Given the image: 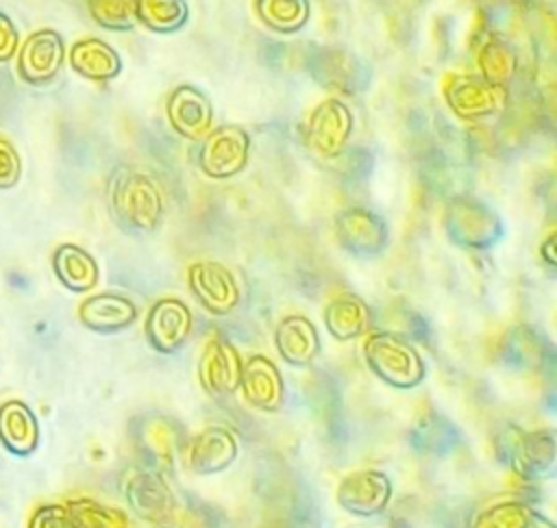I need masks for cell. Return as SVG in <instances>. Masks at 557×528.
Instances as JSON below:
<instances>
[{"label":"cell","instance_id":"cell-1","mask_svg":"<svg viewBox=\"0 0 557 528\" xmlns=\"http://www.w3.org/2000/svg\"><path fill=\"white\" fill-rule=\"evenodd\" d=\"M109 209L115 222L135 235L154 232L163 219V196L157 180L135 167L120 165L107 183Z\"/></svg>","mask_w":557,"mask_h":528},{"label":"cell","instance_id":"cell-2","mask_svg":"<svg viewBox=\"0 0 557 528\" xmlns=\"http://www.w3.org/2000/svg\"><path fill=\"white\" fill-rule=\"evenodd\" d=\"M363 359L374 376L400 389L416 387L424 378V361L398 332H370L363 341Z\"/></svg>","mask_w":557,"mask_h":528},{"label":"cell","instance_id":"cell-3","mask_svg":"<svg viewBox=\"0 0 557 528\" xmlns=\"http://www.w3.org/2000/svg\"><path fill=\"white\" fill-rule=\"evenodd\" d=\"M503 461L522 478L540 480L553 474L555 467V432L553 430H520L513 424L505 426L498 437Z\"/></svg>","mask_w":557,"mask_h":528},{"label":"cell","instance_id":"cell-4","mask_svg":"<svg viewBox=\"0 0 557 528\" xmlns=\"http://www.w3.org/2000/svg\"><path fill=\"white\" fill-rule=\"evenodd\" d=\"M444 226L453 243L472 250L494 246L505 232L500 217L485 202L468 196L455 198L448 204Z\"/></svg>","mask_w":557,"mask_h":528},{"label":"cell","instance_id":"cell-5","mask_svg":"<svg viewBox=\"0 0 557 528\" xmlns=\"http://www.w3.org/2000/svg\"><path fill=\"white\" fill-rule=\"evenodd\" d=\"M133 443L146 467L170 472L185 443L183 426L163 413H148L133 422Z\"/></svg>","mask_w":557,"mask_h":528},{"label":"cell","instance_id":"cell-6","mask_svg":"<svg viewBox=\"0 0 557 528\" xmlns=\"http://www.w3.org/2000/svg\"><path fill=\"white\" fill-rule=\"evenodd\" d=\"M124 498L133 513L154 526H165L172 521L176 511V500L168 487L161 472L152 467L128 469L124 478Z\"/></svg>","mask_w":557,"mask_h":528},{"label":"cell","instance_id":"cell-7","mask_svg":"<svg viewBox=\"0 0 557 528\" xmlns=\"http://www.w3.org/2000/svg\"><path fill=\"white\" fill-rule=\"evenodd\" d=\"M200 141L198 165L209 178H231L246 167L250 137L242 126L222 124L211 128Z\"/></svg>","mask_w":557,"mask_h":528},{"label":"cell","instance_id":"cell-8","mask_svg":"<svg viewBox=\"0 0 557 528\" xmlns=\"http://www.w3.org/2000/svg\"><path fill=\"white\" fill-rule=\"evenodd\" d=\"M446 104L461 120L494 115L505 104V87L485 80L481 74H448L442 85Z\"/></svg>","mask_w":557,"mask_h":528},{"label":"cell","instance_id":"cell-9","mask_svg":"<svg viewBox=\"0 0 557 528\" xmlns=\"http://www.w3.org/2000/svg\"><path fill=\"white\" fill-rule=\"evenodd\" d=\"M309 74L318 85L342 93H357L370 80L368 63L346 48H318L311 52Z\"/></svg>","mask_w":557,"mask_h":528},{"label":"cell","instance_id":"cell-10","mask_svg":"<svg viewBox=\"0 0 557 528\" xmlns=\"http://www.w3.org/2000/svg\"><path fill=\"white\" fill-rule=\"evenodd\" d=\"M187 282L194 298L213 315L231 313L242 298L233 272L220 261H196L187 269Z\"/></svg>","mask_w":557,"mask_h":528},{"label":"cell","instance_id":"cell-11","mask_svg":"<svg viewBox=\"0 0 557 528\" xmlns=\"http://www.w3.org/2000/svg\"><path fill=\"white\" fill-rule=\"evenodd\" d=\"M335 237L355 256H376L387 246V222L363 206H350L335 215Z\"/></svg>","mask_w":557,"mask_h":528},{"label":"cell","instance_id":"cell-12","mask_svg":"<svg viewBox=\"0 0 557 528\" xmlns=\"http://www.w3.org/2000/svg\"><path fill=\"white\" fill-rule=\"evenodd\" d=\"M65 61L63 37L52 28L30 33L17 52V74L28 85L50 83Z\"/></svg>","mask_w":557,"mask_h":528},{"label":"cell","instance_id":"cell-13","mask_svg":"<svg viewBox=\"0 0 557 528\" xmlns=\"http://www.w3.org/2000/svg\"><path fill=\"white\" fill-rule=\"evenodd\" d=\"M352 133V113L337 100H322L309 115L307 122V141L320 156L333 159L344 152Z\"/></svg>","mask_w":557,"mask_h":528},{"label":"cell","instance_id":"cell-14","mask_svg":"<svg viewBox=\"0 0 557 528\" xmlns=\"http://www.w3.org/2000/svg\"><path fill=\"white\" fill-rule=\"evenodd\" d=\"M242 376V356L226 339H211L198 359V380L202 389L215 400H228Z\"/></svg>","mask_w":557,"mask_h":528},{"label":"cell","instance_id":"cell-15","mask_svg":"<svg viewBox=\"0 0 557 528\" xmlns=\"http://www.w3.org/2000/svg\"><path fill=\"white\" fill-rule=\"evenodd\" d=\"M392 498V482L379 469H357L337 485V504L355 515L372 517L385 511Z\"/></svg>","mask_w":557,"mask_h":528},{"label":"cell","instance_id":"cell-16","mask_svg":"<svg viewBox=\"0 0 557 528\" xmlns=\"http://www.w3.org/2000/svg\"><path fill=\"white\" fill-rule=\"evenodd\" d=\"M189 306L178 298L157 300L144 322V332L148 343L163 354L178 350L191 332Z\"/></svg>","mask_w":557,"mask_h":528},{"label":"cell","instance_id":"cell-17","mask_svg":"<svg viewBox=\"0 0 557 528\" xmlns=\"http://www.w3.org/2000/svg\"><path fill=\"white\" fill-rule=\"evenodd\" d=\"M165 113L172 128L191 141L202 139L213 128L211 102L200 89L191 85H181L170 93Z\"/></svg>","mask_w":557,"mask_h":528},{"label":"cell","instance_id":"cell-18","mask_svg":"<svg viewBox=\"0 0 557 528\" xmlns=\"http://www.w3.org/2000/svg\"><path fill=\"white\" fill-rule=\"evenodd\" d=\"M237 389L242 391V398L259 411L272 413L283 404V378L278 367L263 354H252L242 363Z\"/></svg>","mask_w":557,"mask_h":528},{"label":"cell","instance_id":"cell-19","mask_svg":"<svg viewBox=\"0 0 557 528\" xmlns=\"http://www.w3.org/2000/svg\"><path fill=\"white\" fill-rule=\"evenodd\" d=\"M237 456V439L224 426H207L189 439L187 467L194 474H218Z\"/></svg>","mask_w":557,"mask_h":528},{"label":"cell","instance_id":"cell-20","mask_svg":"<svg viewBox=\"0 0 557 528\" xmlns=\"http://www.w3.org/2000/svg\"><path fill=\"white\" fill-rule=\"evenodd\" d=\"M78 319L96 332H117L137 319L133 300L120 293H98L85 298L78 306Z\"/></svg>","mask_w":557,"mask_h":528},{"label":"cell","instance_id":"cell-21","mask_svg":"<svg viewBox=\"0 0 557 528\" xmlns=\"http://www.w3.org/2000/svg\"><path fill=\"white\" fill-rule=\"evenodd\" d=\"M274 343L285 363L307 367L320 352V337L313 322L305 315H287L278 322Z\"/></svg>","mask_w":557,"mask_h":528},{"label":"cell","instance_id":"cell-22","mask_svg":"<svg viewBox=\"0 0 557 528\" xmlns=\"http://www.w3.org/2000/svg\"><path fill=\"white\" fill-rule=\"evenodd\" d=\"M70 65L89 80H111L122 72L120 54L98 37L78 39L70 48Z\"/></svg>","mask_w":557,"mask_h":528},{"label":"cell","instance_id":"cell-23","mask_svg":"<svg viewBox=\"0 0 557 528\" xmlns=\"http://www.w3.org/2000/svg\"><path fill=\"white\" fill-rule=\"evenodd\" d=\"M0 441L17 456H26L37 448L39 424L24 402L9 400L0 406Z\"/></svg>","mask_w":557,"mask_h":528},{"label":"cell","instance_id":"cell-24","mask_svg":"<svg viewBox=\"0 0 557 528\" xmlns=\"http://www.w3.org/2000/svg\"><path fill=\"white\" fill-rule=\"evenodd\" d=\"M370 322H372V315L368 304L355 293L337 296L324 309L326 330L339 341L361 337L363 332H368Z\"/></svg>","mask_w":557,"mask_h":528},{"label":"cell","instance_id":"cell-25","mask_svg":"<svg viewBox=\"0 0 557 528\" xmlns=\"http://www.w3.org/2000/svg\"><path fill=\"white\" fill-rule=\"evenodd\" d=\"M57 278L72 291H89L98 282L96 259L74 243H63L52 254Z\"/></svg>","mask_w":557,"mask_h":528},{"label":"cell","instance_id":"cell-26","mask_svg":"<svg viewBox=\"0 0 557 528\" xmlns=\"http://www.w3.org/2000/svg\"><path fill=\"white\" fill-rule=\"evenodd\" d=\"M476 65L485 80L505 87L518 72V52L509 41L490 37L476 54Z\"/></svg>","mask_w":557,"mask_h":528},{"label":"cell","instance_id":"cell-27","mask_svg":"<svg viewBox=\"0 0 557 528\" xmlns=\"http://www.w3.org/2000/svg\"><path fill=\"white\" fill-rule=\"evenodd\" d=\"M187 17L185 0H135V20L154 33H174Z\"/></svg>","mask_w":557,"mask_h":528},{"label":"cell","instance_id":"cell-28","mask_svg":"<svg viewBox=\"0 0 557 528\" xmlns=\"http://www.w3.org/2000/svg\"><path fill=\"white\" fill-rule=\"evenodd\" d=\"M257 13L276 33L300 30L311 13L309 0H257Z\"/></svg>","mask_w":557,"mask_h":528},{"label":"cell","instance_id":"cell-29","mask_svg":"<svg viewBox=\"0 0 557 528\" xmlns=\"http://www.w3.org/2000/svg\"><path fill=\"white\" fill-rule=\"evenodd\" d=\"M65 506L76 528H128V519L124 511L104 506L96 500L81 498V500H72Z\"/></svg>","mask_w":557,"mask_h":528},{"label":"cell","instance_id":"cell-30","mask_svg":"<svg viewBox=\"0 0 557 528\" xmlns=\"http://www.w3.org/2000/svg\"><path fill=\"white\" fill-rule=\"evenodd\" d=\"M413 445L422 452H433V454H444L450 448H455L457 441V430L450 422L444 417L431 415L429 419H422L416 426V432L411 437Z\"/></svg>","mask_w":557,"mask_h":528},{"label":"cell","instance_id":"cell-31","mask_svg":"<svg viewBox=\"0 0 557 528\" xmlns=\"http://www.w3.org/2000/svg\"><path fill=\"white\" fill-rule=\"evenodd\" d=\"M505 359L518 367H537L542 363V337L529 326H516L505 341Z\"/></svg>","mask_w":557,"mask_h":528},{"label":"cell","instance_id":"cell-32","mask_svg":"<svg viewBox=\"0 0 557 528\" xmlns=\"http://www.w3.org/2000/svg\"><path fill=\"white\" fill-rule=\"evenodd\" d=\"M531 511L533 506L518 500L496 502L474 517L472 528H524Z\"/></svg>","mask_w":557,"mask_h":528},{"label":"cell","instance_id":"cell-33","mask_svg":"<svg viewBox=\"0 0 557 528\" xmlns=\"http://www.w3.org/2000/svg\"><path fill=\"white\" fill-rule=\"evenodd\" d=\"M89 15L109 30H128L135 26V0H87Z\"/></svg>","mask_w":557,"mask_h":528},{"label":"cell","instance_id":"cell-34","mask_svg":"<svg viewBox=\"0 0 557 528\" xmlns=\"http://www.w3.org/2000/svg\"><path fill=\"white\" fill-rule=\"evenodd\" d=\"M22 174V161L13 143L0 135V189H9Z\"/></svg>","mask_w":557,"mask_h":528},{"label":"cell","instance_id":"cell-35","mask_svg":"<svg viewBox=\"0 0 557 528\" xmlns=\"http://www.w3.org/2000/svg\"><path fill=\"white\" fill-rule=\"evenodd\" d=\"M28 528H76L67 506L61 504H48L35 511V515L30 517Z\"/></svg>","mask_w":557,"mask_h":528},{"label":"cell","instance_id":"cell-36","mask_svg":"<svg viewBox=\"0 0 557 528\" xmlns=\"http://www.w3.org/2000/svg\"><path fill=\"white\" fill-rule=\"evenodd\" d=\"M17 43H20V35L15 24L11 22L9 15L0 11V63L9 61L17 52Z\"/></svg>","mask_w":557,"mask_h":528},{"label":"cell","instance_id":"cell-37","mask_svg":"<svg viewBox=\"0 0 557 528\" xmlns=\"http://www.w3.org/2000/svg\"><path fill=\"white\" fill-rule=\"evenodd\" d=\"M540 256L546 261V265L555 267V232H550L546 241L540 246Z\"/></svg>","mask_w":557,"mask_h":528},{"label":"cell","instance_id":"cell-38","mask_svg":"<svg viewBox=\"0 0 557 528\" xmlns=\"http://www.w3.org/2000/svg\"><path fill=\"white\" fill-rule=\"evenodd\" d=\"M524 528H555L553 521H548L544 515H540L535 508L529 513V519L524 524Z\"/></svg>","mask_w":557,"mask_h":528}]
</instances>
